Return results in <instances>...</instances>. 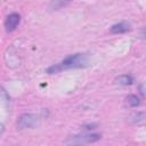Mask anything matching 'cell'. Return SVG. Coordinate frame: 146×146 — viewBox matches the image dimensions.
I'll list each match as a JSON object with an SVG mask.
<instances>
[{"label":"cell","mask_w":146,"mask_h":146,"mask_svg":"<svg viewBox=\"0 0 146 146\" xmlns=\"http://www.w3.org/2000/svg\"><path fill=\"white\" fill-rule=\"evenodd\" d=\"M88 63H89V59H88V56L86 54H74V55L67 56L60 63L55 64V65L50 66L49 68H47V73L55 74V73H58L60 71L68 70V68L87 67Z\"/></svg>","instance_id":"1"},{"label":"cell","mask_w":146,"mask_h":146,"mask_svg":"<svg viewBox=\"0 0 146 146\" xmlns=\"http://www.w3.org/2000/svg\"><path fill=\"white\" fill-rule=\"evenodd\" d=\"M39 122H40V119L38 115L25 113L19 116L17 121V127L18 129H32V128H35L39 124Z\"/></svg>","instance_id":"2"},{"label":"cell","mask_w":146,"mask_h":146,"mask_svg":"<svg viewBox=\"0 0 146 146\" xmlns=\"http://www.w3.org/2000/svg\"><path fill=\"white\" fill-rule=\"evenodd\" d=\"M102 136L99 133H83L72 137L67 143L68 144H87V143H95L99 140Z\"/></svg>","instance_id":"3"},{"label":"cell","mask_w":146,"mask_h":146,"mask_svg":"<svg viewBox=\"0 0 146 146\" xmlns=\"http://www.w3.org/2000/svg\"><path fill=\"white\" fill-rule=\"evenodd\" d=\"M19 22H21V16L16 13H13V14L7 16L6 22H5V27L8 32H11L18 26Z\"/></svg>","instance_id":"4"},{"label":"cell","mask_w":146,"mask_h":146,"mask_svg":"<svg viewBox=\"0 0 146 146\" xmlns=\"http://www.w3.org/2000/svg\"><path fill=\"white\" fill-rule=\"evenodd\" d=\"M130 30V25L125 22H121V23H117V24H114L112 27H111V33H114V34H119V33H124V32H128Z\"/></svg>","instance_id":"5"},{"label":"cell","mask_w":146,"mask_h":146,"mask_svg":"<svg viewBox=\"0 0 146 146\" xmlns=\"http://www.w3.org/2000/svg\"><path fill=\"white\" fill-rule=\"evenodd\" d=\"M71 2V0H50L49 8L52 10H58L65 6H67Z\"/></svg>","instance_id":"6"},{"label":"cell","mask_w":146,"mask_h":146,"mask_svg":"<svg viewBox=\"0 0 146 146\" xmlns=\"http://www.w3.org/2000/svg\"><path fill=\"white\" fill-rule=\"evenodd\" d=\"M132 82H133L132 78L130 75H128V74L120 75V76H117L115 79V83L120 84V86H130V84H132Z\"/></svg>","instance_id":"7"},{"label":"cell","mask_w":146,"mask_h":146,"mask_svg":"<svg viewBox=\"0 0 146 146\" xmlns=\"http://www.w3.org/2000/svg\"><path fill=\"white\" fill-rule=\"evenodd\" d=\"M125 104L128 106H130V107H135V106H137V105L140 104V100H139V98L136 95H129L125 98Z\"/></svg>","instance_id":"8"},{"label":"cell","mask_w":146,"mask_h":146,"mask_svg":"<svg viewBox=\"0 0 146 146\" xmlns=\"http://www.w3.org/2000/svg\"><path fill=\"white\" fill-rule=\"evenodd\" d=\"M2 132H3V125H2L1 123H0V135H1Z\"/></svg>","instance_id":"9"}]
</instances>
